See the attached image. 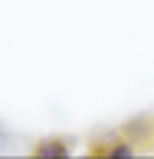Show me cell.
I'll use <instances>...</instances> for the list:
<instances>
[{"label": "cell", "mask_w": 154, "mask_h": 159, "mask_svg": "<svg viewBox=\"0 0 154 159\" xmlns=\"http://www.w3.org/2000/svg\"><path fill=\"white\" fill-rule=\"evenodd\" d=\"M109 154H112V157H130L133 148H130V146H117V148H112Z\"/></svg>", "instance_id": "cell-2"}, {"label": "cell", "mask_w": 154, "mask_h": 159, "mask_svg": "<svg viewBox=\"0 0 154 159\" xmlns=\"http://www.w3.org/2000/svg\"><path fill=\"white\" fill-rule=\"evenodd\" d=\"M37 154L40 157H67V148H64V143H40Z\"/></svg>", "instance_id": "cell-1"}]
</instances>
